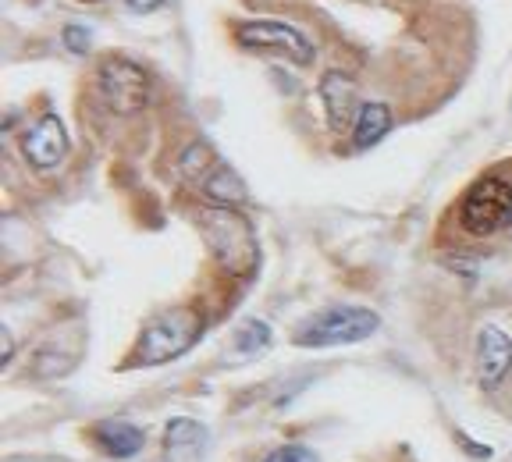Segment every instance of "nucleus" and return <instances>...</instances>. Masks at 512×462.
Listing matches in <instances>:
<instances>
[{
  "label": "nucleus",
  "instance_id": "19",
  "mask_svg": "<svg viewBox=\"0 0 512 462\" xmlns=\"http://www.w3.org/2000/svg\"><path fill=\"white\" fill-rule=\"evenodd\" d=\"M11 349H15V345H11L8 331H4V367H8V359H11Z\"/></svg>",
  "mask_w": 512,
  "mask_h": 462
},
{
  "label": "nucleus",
  "instance_id": "5",
  "mask_svg": "<svg viewBox=\"0 0 512 462\" xmlns=\"http://www.w3.org/2000/svg\"><path fill=\"white\" fill-rule=\"evenodd\" d=\"M96 86L104 104L114 114H139L150 104V75L143 64H136L132 57H104L100 72H96Z\"/></svg>",
  "mask_w": 512,
  "mask_h": 462
},
{
  "label": "nucleus",
  "instance_id": "14",
  "mask_svg": "<svg viewBox=\"0 0 512 462\" xmlns=\"http://www.w3.org/2000/svg\"><path fill=\"white\" fill-rule=\"evenodd\" d=\"M221 164V157H217L214 150H210L207 143H192L189 150L182 153V160H178V171H182L189 182H196V185H203V178L210 175V171Z\"/></svg>",
  "mask_w": 512,
  "mask_h": 462
},
{
  "label": "nucleus",
  "instance_id": "1",
  "mask_svg": "<svg viewBox=\"0 0 512 462\" xmlns=\"http://www.w3.org/2000/svg\"><path fill=\"white\" fill-rule=\"evenodd\" d=\"M203 239H207L214 260L235 278H249L260 267V246H256L253 224L235 207H207L200 214Z\"/></svg>",
  "mask_w": 512,
  "mask_h": 462
},
{
  "label": "nucleus",
  "instance_id": "11",
  "mask_svg": "<svg viewBox=\"0 0 512 462\" xmlns=\"http://www.w3.org/2000/svg\"><path fill=\"white\" fill-rule=\"evenodd\" d=\"M203 192H207V200L214 203V207H239V203H246V182H242V178L235 175V168H228L224 160L203 178Z\"/></svg>",
  "mask_w": 512,
  "mask_h": 462
},
{
  "label": "nucleus",
  "instance_id": "7",
  "mask_svg": "<svg viewBox=\"0 0 512 462\" xmlns=\"http://www.w3.org/2000/svg\"><path fill=\"white\" fill-rule=\"evenodd\" d=\"M22 153L32 168H57L68 153V132H64V121L57 114H43L36 125L22 136Z\"/></svg>",
  "mask_w": 512,
  "mask_h": 462
},
{
  "label": "nucleus",
  "instance_id": "15",
  "mask_svg": "<svg viewBox=\"0 0 512 462\" xmlns=\"http://www.w3.org/2000/svg\"><path fill=\"white\" fill-rule=\"evenodd\" d=\"M271 345V327L264 324V320H246V324L235 331V349L239 352H260Z\"/></svg>",
  "mask_w": 512,
  "mask_h": 462
},
{
  "label": "nucleus",
  "instance_id": "3",
  "mask_svg": "<svg viewBox=\"0 0 512 462\" xmlns=\"http://www.w3.org/2000/svg\"><path fill=\"white\" fill-rule=\"evenodd\" d=\"M381 327V317L374 310H363V306H331V310H320L313 317H306L296 327L292 342L299 349H331V345H352L370 338Z\"/></svg>",
  "mask_w": 512,
  "mask_h": 462
},
{
  "label": "nucleus",
  "instance_id": "13",
  "mask_svg": "<svg viewBox=\"0 0 512 462\" xmlns=\"http://www.w3.org/2000/svg\"><path fill=\"white\" fill-rule=\"evenodd\" d=\"M207 431H203L196 420H171L168 431H164V445H168V455H185L196 452L203 445Z\"/></svg>",
  "mask_w": 512,
  "mask_h": 462
},
{
  "label": "nucleus",
  "instance_id": "9",
  "mask_svg": "<svg viewBox=\"0 0 512 462\" xmlns=\"http://www.w3.org/2000/svg\"><path fill=\"white\" fill-rule=\"evenodd\" d=\"M512 370V338L498 327H484L477 338V374L484 388L502 384V377Z\"/></svg>",
  "mask_w": 512,
  "mask_h": 462
},
{
  "label": "nucleus",
  "instance_id": "16",
  "mask_svg": "<svg viewBox=\"0 0 512 462\" xmlns=\"http://www.w3.org/2000/svg\"><path fill=\"white\" fill-rule=\"evenodd\" d=\"M264 462H320V459L306 445H281V448H274Z\"/></svg>",
  "mask_w": 512,
  "mask_h": 462
},
{
  "label": "nucleus",
  "instance_id": "4",
  "mask_svg": "<svg viewBox=\"0 0 512 462\" xmlns=\"http://www.w3.org/2000/svg\"><path fill=\"white\" fill-rule=\"evenodd\" d=\"M459 224L473 239H488L512 224V185L502 178H480L459 203Z\"/></svg>",
  "mask_w": 512,
  "mask_h": 462
},
{
  "label": "nucleus",
  "instance_id": "2",
  "mask_svg": "<svg viewBox=\"0 0 512 462\" xmlns=\"http://www.w3.org/2000/svg\"><path fill=\"white\" fill-rule=\"evenodd\" d=\"M203 335V313L192 310V306H171V310L157 313L150 324L143 327L132 359L143 363V367H160V363H171V359L185 356L192 345L200 342Z\"/></svg>",
  "mask_w": 512,
  "mask_h": 462
},
{
  "label": "nucleus",
  "instance_id": "12",
  "mask_svg": "<svg viewBox=\"0 0 512 462\" xmlns=\"http://www.w3.org/2000/svg\"><path fill=\"white\" fill-rule=\"evenodd\" d=\"M388 132H392V111H388V104H363L356 128H352V143H356V150H370Z\"/></svg>",
  "mask_w": 512,
  "mask_h": 462
},
{
  "label": "nucleus",
  "instance_id": "10",
  "mask_svg": "<svg viewBox=\"0 0 512 462\" xmlns=\"http://www.w3.org/2000/svg\"><path fill=\"white\" fill-rule=\"evenodd\" d=\"M93 438H96V445L104 448L107 455H114V459H132V455L146 445L143 431L125 420H100L93 427Z\"/></svg>",
  "mask_w": 512,
  "mask_h": 462
},
{
  "label": "nucleus",
  "instance_id": "8",
  "mask_svg": "<svg viewBox=\"0 0 512 462\" xmlns=\"http://www.w3.org/2000/svg\"><path fill=\"white\" fill-rule=\"evenodd\" d=\"M320 100H324V111H328V125L335 132H349L356 128V118H360L363 104L356 96V82L345 72H328L320 79Z\"/></svg>",
  "mask_w": 512,
  "mask_h": 462
},
{
  "label": "nucleus",
  "instance_id": "18",
  "mask_svg": "<svg viewBox=\"0 0 512 462\" xmlns=\"http://www.w3.org/2000/svg\"><path fill=\"white\" fill-rule=\"evenodd\" d=\"M164 0H128V8L132 11H157Z\"/></svg>",
  "mask_w": 512,
  "mask_h": 462
},
{
  "label": "nucleus",
  "instance_id": "6",
  "mask_svg": "<svg viewBox=\"0 0 512 462\" xmlns=\"http://www.w3.org/2000/svg\"><path fill=\"white\" fill-rule=\"evenodd\" d=\"M235 40L246 50H274V54L292 57L296 64H313L317 50L306 32H299L296 25L271 22V18H253V22L235 25Z\"/></svg>",
  "mask_w": 512,
  "mask_h": 462
},
{
  "label": "nucleus",
  "instance_id": "17",
  "mask_svg": "<svg viewBox=\"0 0 512 462\" xmlns=\"http://www.w3.org/2000/svg\"><path fill=\"white\" fill-rule=\"evenodd\" d=\"M64 47L75 50V54H86L89 50V29H82V25H68V29H64Z\"/></svg>",
  "mask_w": 512,
  "mask_h": 462
}]
</instances>
